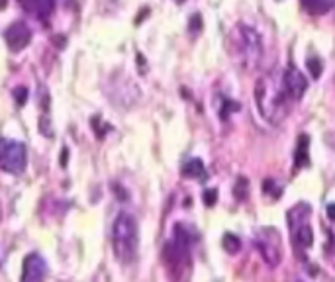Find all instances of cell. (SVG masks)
<instances>
[{"mask_svg": "<svg viewBox=\"0 0 335 282\" xmlns=\"http://www.w3.org/2000/svg\"><path fill=\"white\" fill-rule=\"evenodd\" d=\"M255 102H257L261 116L271 125H279L280 121H284L288 118L294 100L290 98V94L284 86L282 73L271 71L255 82Z\"/></svg>", "mask_w": 335, "mask_h": 282, "instance_id": "cell-1", "label": "cell"}, {"mask_svg": "<svg viewBox=\"0 0 335 282\" xmlns=\"http://www.w3.org/2000/svg\"><path fill=\"white\" fill-rule=\"evenodd\" d=\"M229 49H231V55L235 57L237 65L245 71H253L257 69V65L261 63L263 59V41H261V36L245 26V24H239L231 30L229 34Z\"/></svg>", "mask_w": 335, "mask_h": 282, "instance_id": "cell-2", "label": "cell"}, {"mask_svg": "<svg viewBox=\"0 0 335 282\" xmlns=\"http://www.w3.org/2000/svg\"><path fill=\"white\" fill-rule=\"evenodd\" d=\"M112 249L120 263L127 265L137 257L139 249V229L131 214L122 212L112 226Z\"/></svg>", "mask_w": 335, "mask_h": 282, "instance_id": "cell-3", "label": "cell"}, {"mask_svg": "<svg viewBox=\"0 0 335 282\" xmlns=\"http://www.w3.org/2000/svg\"><path fill=\"white\" fill-rule=\"evenodd\" d=\"M196 241V233L188 226L176 224L174 235L163 249V259L168 269V275L178 279L186 267H190V247Z\"/></svg>", "mask_w": 335, "mask_h": 282, "instance_id": "cell-4", "label": "cell"}, {"mask_svg": "<svg viewBox=\"0 0 335 282\" xmlns=\"http://www.w3.org/2000/svg\"><path fill=\"white\" fill-rule=\"evenodd\" d=\"M310 214L312 208L304 202L296 204L290 212H288V229H290V237H292V245L298 257H304V253L312 247L314 243V231L310 226Z\"/></svg>", "mask_w": 335, "mask_h": 282, "instance_id": "cell-5", "label": "cell"}, {"mask_svg": "<svg viewBox=\"0 0 335 282\" xmlns=\"http://www.w3.org/2000/svg\"><path fill=\"white\" fill-rule=\"evenodd\" d=\"M28 153L26 145L16 139L0 137V170L8 174H22L26 170Z\"/></svg>", "mask_w": 335, "mask_h": 282, "instance_id": "cell-6", "label": "cell"}, {"mask_svg": "<svg viewBox=\"0 0 335 282\" xmlns=\"http://www.w3.org/2000/svg\"><path fill=\"white\" fill-rule=\"evenodd\" d=\"M255 247L259 249L261 257L267 265L277 267L282 259V245H280L279 231L273 227H263L255 235Z\"/></svg>", "mask_w": 335, "mask_h": 282, "instance_id": "cell-7", "label": "cell"}, {"mask_svg": "<svg viewBox=\"0 0 335 282\" xmlns=\"http://www.w3.org/2000/svg\"><path fill=\"white\" fill-rule=\"evenodd\" d=\"M282 81H284V86H286L290 98H292L294 102L302 100V96H304L306 90H308V81H306V77H304L294 65H288V67L284 69Z\"/></svg>", "mask_w": 335, "mask_h": 282, "instance_id": "cell-8", "label": "cell"}, {"mask_svg": "<svg viewBox=\"0 0 335 282\" xmlns=\"http://www.w3.org/2000/svg\"><path fill=\"white\" fill-rule=\"evenodd\" d=\"M47 275V263L40 253H30L24 259L22 282H43Z\"/></svg>", "mask_w": 335, "mask_h": 282, "instance_id": "cell-9", "label": "cell"}, {"mask_svg": "<svg viewBox=\"0 0 335 282\" xmlns=\"http://www.w3.org/2000/svg\"><path fill=\"white\" fill-rule=\"evenodd\" d=\"M4 40H6V43H8V47L12 51H22L32 41V30L24 22H14V24H10L6 28Z\"/></svg>", "mask_w": 335, "mask_h": 282, "instance_id": "cell-10", "label": "cell"}, {"mask_svg": "<svg viewBox=\"0 0 335 282\" xmlns=\"http://www.w3.org/2000/svg\"><path fill=\"white\" fill-rule=\"evenodd\" d=\"M18 2L26 12H30L42 20H45L55 8V0H18Z\"/></svg>", "mask_w": 335, "mask_h": 282, "instance_id": "cell-11", "label": "cell"}, {"mask_svg": "<svg viewBox=\"0 0 335 282\" xmlns=\"http://www.w3.org/2000/svg\"><path fill=\"white\" fill-rule=\"evenodd\" d=\"M308 149H310V137L308 135H300L298 137V145H296V151H294V169H304V167H308L310 165V153H308Z\"/></svg>", "mask_w": 335, "mask_h": 282, "instance_id": "cell-12", "label": "cell"}, {"mask_svg": "<svg viewBox=\"0 0 335 282\" xmlns=\"http://www.w3.org/2000/svg\"><path fill=\"white\" fill-rule=\"evenodd\" d=\"M300 4L310 16H324L335 8V0H300Z\"/></svg>", "mask_w": 335, "mask_h": 282, "instance_id": "cell-13", "label": "cell"}, {"mask_svg": "<svg viewBox=\"0 0 335 282\" xmlns=\"http://www.w3.org/2000/svg\"><path fill=\"white\" fill-rule=\"evenodd\" d=\"M182 174L188 176V178H204L206 176V167L200 159H190L184 163L182 167Z\"/></svg>", "mask_w": 335, "mask_h": 282, "instance_id": "cell-14", "label": "cell"}, {"mask_svg": "<svg viewBox=\"0 0 335 282\" xmlns=\"http://www.w3.org/2000/svg\"><path fill=\"white\" fill-rule=\"evenodd\" d=\"M223 247H225V251H229L231 255H235V253L241 249V241H239V237H235L233 233H225V237H223Z\"/></svg>", "mask_w": 335, "mask_h": 282, "instance_id": "cell-15", "label": "cell"}, {"mask_svg": "<svg viewBox=\"0 0 335 282\" xmlns=\"http://www.w3.org/2000/svg\"><path fill=\"white\" fill-rule=\"evenodd\" d=\"M308 69H310V75H312V79H318L320 75H322V61L318 59V57H312V59H308Z\"/></svg>", "mask_w": 335, "mask_h": 282, "instance_id": "cell-16", "label": "cell"}, {"mask_svg": "<svg viewBox=\"0 0 335 282\" xmlns=\"http://www.w3.org/2000/svg\"><path fill=\"white\" fill-rule=\"evenodd\" d=\"M14 98L18 100V104H20V106H24V102L28 100V90H26L24 86L16 88V90H14Z\"/></svg>", "mask_w": 335, "mask_h": 282, "instance_id": "cell-17", "label": "cell"}, {"mask_svg": "<svg viewBox=\"0 0 335 282\" xmlns=\"http://www.w3.org/2000/svg\"><path fill=\"white\" fill-rule=\"evenodd\" d=\"M216 198H218V192H216V190H206V192H204V202H206L208 206H214V204H216Z\"/></svg>", "mask_w": 335, "mask_h": 282, "instance_id": "cell-18", "label": "cell"}, {"mask_svg": "<svg viewBox=\"0 0 335 282\" xmlns=\"http://www.w3.org/2000/svg\"><path fill=\"white\" fill-rule=\"evenodd\" d=\"M328 216H330V220H335V204L328 206Z\"/></svg>", "mask_w": 335, "mask_h": 282, "instance_id": "cell-19", "label": "cell"}, {"mask_svg": "<svg viewBox=\"0 0 335 282\" xmlns=\"http://www.w3.org/2000/svg\"><path fill=\"white\" fill-rule=\"evenodd\" d=\"M174 2H178V4H180V2H184V0H174Z\"/></svg>", "mask_w": 335, "mask_h": 282, "instance_id": "cell-20", "label": "cell"}]
</instances>
